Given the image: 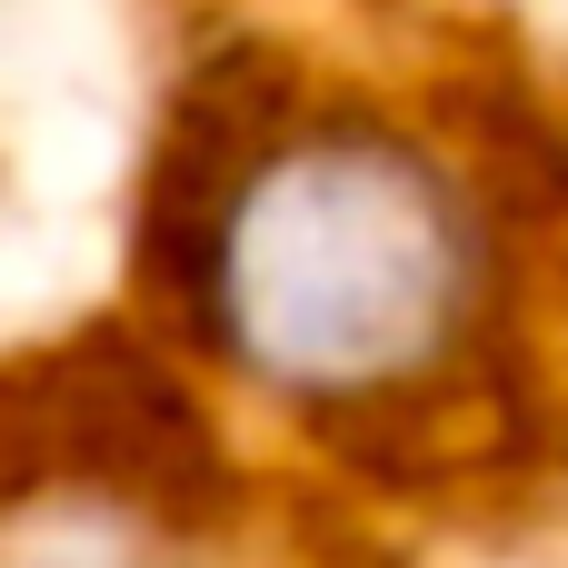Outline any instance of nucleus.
Instances as JSON below:
<instances>
[{
  "mask_svg": "<svg viewBox=\"0 0 568 568\" xmlns=\"http://www.w3.org/2000/svg\"><path fill=\"white\" fill-rule=\"evenodd\" d=\"M200 290L220 339L280 389H379L449 339L469 220L399 140L310 130L210 210Z\"/></svg>",
  "mask_w": 568,
  "mask_h": 568,
  "instance_id": "nucleus-1",
  "label": "nucleus"
}]
</instances>
